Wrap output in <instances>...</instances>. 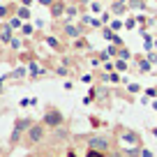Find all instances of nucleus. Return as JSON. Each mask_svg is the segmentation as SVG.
<instances>
[{
	"mask_svg": "<svg viewBox=\"0 0 157 157\" xmlns=\"http://www.w3.org/2000/svg\"><path fill=\"white\" fill-rule=\"evenodd\" d=\"M33 127V120L30 118H16L14 120V127H12V134H10V146L14 148V146H21L23 143V136H25V132Z\"/></svg>",
	"mask_w": 157,
	"mask_h": 157,
	"instance_id": "f257e3e1",
	"label": "nucleus"
},
{
	"mask_svg": "<svg viewBox=\"0 0 157 157\" xmlns=\"http://www.w3.org/2000/svg\"><path fill=\"white\" fill-rule=\"evenodd\" d=\"M46 139V127H44V123H33V127L25 132V136H23V143L21 146H25V148H35V146H39V143Z\"/></svg>",
	"mask_w": 157,
	"mask_h": 157,
	"instance_id": "f03ea898",
	"label": "nucleus"
},
{
	"mask_svg": "<svg viewBox=\"0 0 157 157\" xmlns=\"http://www.w3.org/2000/svg\"><path fill=\"white\" fill-rule=\"evenodd\" d=\"M42 123H44L46 129H58V127H63V125H65V116H63L60 109L46 106L44 109V116H42Z\"/></svg>",
	"mask_w": 157,
	"mask_h": 157,
	"instance_id": "7ed1b4c3",
	"label": "nucleus"
},
{
	"mask_svg": "<svg viewBox=\"0 0 157 157\" xmlns=\"http://www.w3.org/2000/svg\"><path fill=\"white\" fill-rule=\"evenodd\" d=\"M88 150H99V152H111L109 148H111V139L104 136V134H93V136H88Z\"/></svg>",
	"mask_w": 157,
	"mask_h": 157,
	"instance_id": "20e7f679",
	"label": "nucleus"
},
{
	"mask_svg": "<svg viewBox=\"0 0 157 157\" xmlns=\"http://www.w3.org/2000/svg\"><path fill=\"white\" fill-rule=\"evenodd\" d=\"M116 132L120 134V139H123V141L127 143V146L141 148V134H139L136 129H129V127H118Z\"/></svg>",
	"mask_w": 157,
	"mask_h": 157,
	"instance_id": "39448f33",
	"label": "nucleus"
},
{
	"mask_svg": "<svg viewBox=\"0 0 157 157\" xmlns=\"http://www.w3.org/2000/svg\"><path fill=\"white\" fill-rule=\"evenodd\" d=\"M0 39H2V42H12V28H10V25H7V28H2Z\"/></svg>",
	"mask_w": 157,
	"mask_h": 157,
	"instance_id": "423d86ee",
	"label": "nucleus"
},
{
	"mask_svg": "<svg viewBox=\"0 0 157 157\" xmlns=\"http://www.w3.org/2000/svg\"><path fill=\"white\" fill-rule=\"evenodd\" d=\"M65 35H67V37H78V28H74V25H65Z\"/></svg>",
	"mask_w": 157,
	"mask_h": 157,
	"instance_id": "0eeeda50",
	"label": "nucleus"
},
{
	"mask_svg": "<svg viewBox=\"0 0 157 157\" xmlns=\"http://www.w3.org/2000/svg\"><path fill=\"white\" fill-rule=\"evenodd\" d=\"M10 76H12V78H21V76H25V69H23V67H21V69H14Z\"/></svg>",
	"mask_w": 157,
	"mask_h": 157,
	"instance_id": "6e6552de",
	"label": "nucleus"
},
{
	"mask_svg": "<svg viewBox=\"0 0 157 157\" xmlns=\"http://www.w3.org/2000/svg\"><path fill=\"white\" fill-rule=\"evenodd\" d=\"M86 157H106V152H99V150H88Z\"/></svg>",
	"mask_w": 157,
	"mask_h": 157,
	"instance_id": "1a4fd4ad",
	"label": "nucleus"
},
{
	"mask_svg": "<svg viewBox=\"0 0 157 157\" xmlns=\"http://www.w3.org/2000/svg\"><path fill=\"white\" fill-rule=\"evenodd\" d=\"M63 10H65V7L58 2V5H53V10H51V12H53V16H60V14H63Z\"/></svg>",
	"mask_w": 157,
	"mask_h": 157,
	"instance_id": "9d476101",
	"label": "nucleus"
},
{
	"mask_svg": "<svg viewBox=\"0 0 157 157\" xmlns=\"http://www.w3.org/2000/svg\"><path fill=\"white\" fill-rule=\"evenodd\" d=\"M106 157H127L123 150H111V152H106Z\"/></svg>",
	"mask_w": 157,
	"mask_h": 157,
	"instance_id": "9b49d317",
	"label": "nucleus"
},
{
	"mask_svg": "<svg viewBox=\"0 0 157 157\" xmlns=\"http://www.w3.org/2000/svg\"><path fill=\"white\" fill-rule=\"evenodd\" d=\"M19 16H21V19H30V12L23 7V10H19Z\"/></svg>",
	"mask_w": 157,
	"mask_h": 157,
	"instance_id": "f8f14e48",
	"label": "nucleus"
},
{
	"mask_svg": "<svg viewBox=\"0 0 157 157\" xmlns=\"http://www.w3.org/2000/svg\"><path fill=\"white\" fill-rule=\"evenodd\" d=\"M116 67L120 69V72H125V69H127V65H125V60H118V63H116Z\"/></svg>",
	"mask_w": 157,
	"mask_h": 157,
	"instance_id": "ddd939ff",
	"label": "nucleus"
},
{
	"mask_svg": "<svg viewBox=\"0 0 157 157\" xmlns=\"http://www.w3.org/2000/svg\"><path fill=\"white\" fill-rule=\"evenodd\" d=\"M46 42H49V44H51V46H53V49H60V44H58V42H56V39H53V37H46Z\"/></svg>",
	"mask_w": 157,
	"mask_h": 157,
	"instance_id": "4468645a",
	"label": "nucleus"
},
{
	"mask_svg": "<svg viewBox=\"0 0 157 157\" xmlns=\"http://www.w3.org/2000/svg\"><path fill=\"white\" fill-rule=\"evenodd\" d=\"M141 157H152V152L146 150V148H141Z\"/></svg>",
	"mask_w": 157,
	"mask_h": 157,
	"instance_id": "2eb2a0df",
	"label": "nucleus"
},
{
	"mask_svg": "<svg viewBox=\"0 0 157 157\" xmlns=\"http://www.w3.org/2000/svg\"><path fill=\"white\" fill-rule=\"evenodd\" d=\"M90 120H93V127H99V125H102V120H97V118H95V116L90 118Z\"/></svg>",
	"mask_w": 157,
	"mask_h": 157,
	"instance_id": "dca6fc26",
	"label": "nucleus"
},
{
	"mask_svg": "<svg viewBox=\"0 0 157 157\" xmlns=\"http://www.w3.org/2000/svg\"><path fill=\"white\" fill-rule=\"evenodd\" d=\"M139 90H141V88H139L136 83H132V86H129V93H139Z\"/></svg>",
	"mask_w": 157,
	"mask_h": 157,
	"instance_id": "f3484780",
	"label": "nucleus"
},
{
	"mask_svg": "<svg viewBox=\"0 0 157 157\" xmlns=\"http://www.w3.org/2000/svg\"><path fill=\"white\" fill-rule=\"evenodd\" d=\"M33 33V25H23V35H30Z\"/></svg>",
	"mask_w": 157,
	"mask_h": 157,
	"instance_id": "a211bd4d",
	"label": "nucleus"
},
{
	"mask_svg": "<svg viewBox=\"0 0 157 157\" xmlns=\"http://www.w3.org/2000/svg\"><path fill=\"white\" fill-rule=\"evenodd\" d=\"M19 104H21V106H30V99H28V97H23V99H21Z\"/></svg>",
	"mask_w": 157,
	"mask_h": 157,
	"instance_id": "6ab92c4d",
	"label": "nucleus"
},
{
	"mask_svg": "<svg viewBox=\"0 0 157 157\" xmlns=\"http://www.w3.org/2000/svg\"><path fill=\"white\" fill-rule=\"evenodd\" d=\"M65 157H76V152H74V150H67V155H65Z\"/></svg>",
	"mask_w": 157,
	"mask_h": 157,
	"instance_id": "aec40b11",
	"label": "nucleus"
},
{
	"mask_svg": "<svg viewBox=\"0 0 157 157\" xmlns=\"http://www.w3.org/2000/svg\"><path fill=\"white\" fill-rule=\"evenodd\" d=\"M39 2H42V5H51V2H53V0H39Z\"/></svg>",
	"mask_w": 157,
	"mask_h": 157,
	"instance_id": "412c9836",
	"label": "nucleus"
},
{
	"mask_svg": "<svg viewBox=\"0 0 157 157\" xmlns=\"http://www.w3.org/2000/svg\"><path fill=\"white\" fill-rule=\"evenodd\" d=\"M152 134H155V136H157V127H152Z\"/></svg>",
	"mask_w": 157,
	"mask_h": 157,
	"instance_id": "4be33fe9",
	"label": "nucleus"
},
{
	"mask_svg": "<svg viewBox=\"0 0 157 157\" xmlns=\"http://www.w3.org/2000/svg\"><path fill=\"white\" fill-rule=\"evenodd\" d=\"M2 152H5V150H2V146H0V157H2Z\"/></svg>",
	"mask_w": 157,
	"mask_h": 157,
	"instance_id": "5701e85b",
	"label": "nucleus"
},
{
	"mask_svg": "<svg viewBox=\"0 0 157 157\" xmlns=\"http://www.w3.org/2000/svg\"><path fill=\"white\" fill-rule=\"evenodd\" d=\"M152 106H155V109H157V102H155V104H152Z\"/></svg>",
	"mask_w": 157,
	"mask_h": 157,
	"instance_id": "b1692460",
	"label": "nucleus"
},
{
	"mask_svg": "<svg viewBox=\"0 0 157 157\" xmlns=\"http://www.w3.org/2000/svg\"><path fill=\"white\" fill-rule=\"evenodd\" d=\"M58 157H63V155H58Z\"/></svg>",
	"mask_w": 157,
	"mask_h": 157,
	"instance_id": "393cba45",
	"label": "nucleus"
}]
</instances>
